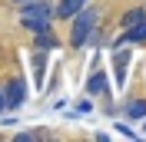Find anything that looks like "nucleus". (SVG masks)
<instances>
[{
    "label": "nucleus",
    "instance_id": "f257e3e1",
    "mask_svg": "<svg viewBox=\"0 0 146 142\" xmlns=\"http://www.w3.org/2000/svg\"><path fill=\"white\" fill-rule=\"evenodd\" d=\"M70 20H73V30H70V46H73V50H80V46L86 43V40H90V33L96 30L100 10L86 3V7H83V10H76V13H73Z\"/></svg>",
    "mask_w": 146,
    "mask_h": 142
},
{
    "label": "nucleus",
    "instance_id": "f03ea898",
    "mask_svg": "<svg viewBox=\"0 0 146 142\" xmlns=\"http://www.w3.org/2000/svg\"><path fill=\"white\" fill-rule=\"evenodd\" d=\"M53 10H50V3H43V0H30V3H23L20 7V23L27 30H33V33H40V30H50L53 23Z\"/></svg>",
    "mask_w": 146,
    "mask_h": 142
},
{
    "label": "nucleus",
    "instance_id": "7ed1b4c3",
    "mask_svg": "<svg viewBox=\"0 0 146 142\" xmlns=\"http://www.w3.org/2000/svg\"><path fill=\"white\" fill-rule=\"evenodd\" d=\"M3 99H7V109H20L27 103V83L20 80V76H13L7 86H3Z\"/></svg>",
    "mask_w": 146,
    "mask_h": 142
},
{
    "label": "nucleus",
    "instance_id": "20e7f679",
    "mask_svg": "<svg viewBox=\"0 0 146 142\" xmlns=\"http://www.w3.org/2000/svg\"><path fill=\"white\" fill-rule=\"evenodd\" d=\"M86 3H90V0H60V3H56V10H53V17H60V20H70L73 13H76V10H83Z\"/></svg>",
    "mask_w": 146,
    "mask_h": 142
},
{
    "label": "nucleus",
    "instance_id": "39448f33",
    "mask_svg": "<svg viewBox=\"0 0 146 142\" xmlns=\"http://www.w3.org/2000/svg\"><path fill=\"white\" fill-rule=\"evenodd\" d=\"M56 46H60V40H56L53 36V30H40V33H36V50H56Z\"/></svg>",
    "mask_w": 146,
    "mask_h": 142
},
{
    "label": "nucleus",
    "instance_id": "423d86ee",
    "mask_svg": "<svg viewBox=\"0 0 146 142\" xmlns=\"http://www.w3.org/2000/svg\"><path fill=\"white\" fill-rule=\"evenodd\" d=\"M143 20H146V10L133 7V10H126V13H123V27H126V30H133V27H139Z\"/></svg>",
    "mask_w": 146,
    "mask_h": 142
},
{
    "label": "nucleus",
    "instance_id": "0eeeda50",
    "mask_svg": "<svg viewBox=\"0 0 146 142\" xmlns=\"http://www.w3.org/2000/svg\"><path fill=\"white\" fill-rule=\"evenodd\" d=\"M86 93H93V96L106 93V76H103V73H93V76H90V83H86Z\"/></svg>",
    "mask_w": 146,
    "mask_h": 142
},
{
    "label": "nucleus",
    "instance_id": "6e6552de",
    "mask_svg": "<svg viewBox=\"0 0 146 142\" xmlns=\"http://www.w3.org/2000/svg\"><path fill=\"white\" fill-rule=\"evenodd\" d=\"M126 116H129V119H146V99H133V103H126Z\"/></svg>",
    "mask_w": 146,
    "mask_h": 142
},
{
    "label": "nucleus",
    "instance_id": "1a4fd4ad",
    "mask_svg": "<svg viewBox=\"0 0 146 142\" xmlns=\"http://www.w3.org/2000/svg\"><path fill=\"white\" fill-rule=\"evenodd\" d=\"M126 60H129V56H126V50H119V53L113 56V66H116V83H123V80H126V76H123V73H126Z\"/></svg>",
    "mask_w": 146,
    "mask_h": 142
},
{
    "label": "nucleus",
    "instance_id": "9d476101",
    "mask_svg": "<svg viewBox=\"0 0 146 142\" xmlns=\"http://www.w3.org/2000/svg\"><path fill=\"white\" fill-rule=\"evenodd\" d=\"M7 109V99H3V89H0V112Z\"/></svg>",
    "mask_w": 146,
    "mask_h": 142
},
{
    "label": "nucleus",
    "instance_id": "9b49d317",
    "mask_svg": "<svg viewBox=\"0 0 146 142\" xmlns=\"http://www.w3.org/2000/svg\"><path fill=\"white\" fill-rule=\"evenodd\" d=\"M13 3H20V7H23V3H30V0H13Z\"/></svg>",
    "mask_w": 146,
    "mask_h": 142
}]
</instances>
